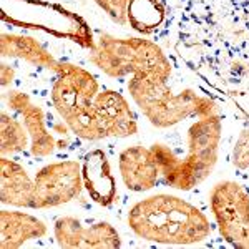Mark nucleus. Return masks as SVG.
Returning a JSON list of instances; mask_svg holds the SVG:
<instances>
[{
  "instance_id": "obj_9",
  "label": "nucleus",
  "mask_w": 249,
  "mask_h": 249,
  "mask_svg": "<svg viewBox=\"0 0 249 249\" xmlns=\"http://www.w3.org/2000/svg\"><path fill=\"white\" fill-rule=\"evenodd\" d=\"M3 100L7 107L22 118L30 135V153L35 158H45L53 155L58 148H65V142H57L55 136L48 131L43 108L38 103L32 102L25 91L9 90L3 93Z\"/></svg>"
},
{
  "instance_id": "obj_1",
  "label": "nucleus",
  "mask_w": 249,
  "mask_h": 249,
  "mask_svg": "<svg viewBox=\"0 0 249 249\" xmlns=\"http://www.w3.org/2000/svg\"><path fill=\"white\" fill-rule=\"evenodd\" d=\"M128 226L140 239L158 244H198L211 236L208 216L186 199L153 195L128 211Z\"/></svg>"
},
{
  "instance_id": "obj_21",
  "label": "nucleus",
  "mask_w": 249,
  "mask_h": 249,
  "mask_svg": "<svg viewBox=\"0 0 249 249\" xmlns=\"http://www.w3.org/2000/svg\"><path fill=\"white\" fill-rule=\"evenodd\" d=\"M15 78V70L14 67H10L9 63L2 62V67H0V80H2V87H9L12 85V82H14Z\"/></svg>"
},
{
  "instance_id": "obj_2",
  "label": "nucleus",
  "mask_w": 249,
  "mask_h": 249,
  "mask_svg": "<svg viewBox=\"0 0 249 249\" xmlns=\"http://www.w3.org/2000/svg\"><path fill=\"white\" fill-rule=\"evenodd\" d=\"M223 138V118L219 113L198 118L188 130V150L183 158L175 155L168 144L150 146L164 183L175 190L190 191L211 175L218 161Z\"/></svg>"
},
{
  "instance_id": "obj_5",
  "label": "nucleus",
  "mask_w": 249,
  "mask_h": 249,
  "mask_svg": "<svg viewBox=\"0 0 249 249\" xmlns=\"http://www.w3.org/2000/svg\"><path fill=\"white\" fill-rule=\"evenodd\" d=\"M100 85L93 73L70 62H62L52 85V105L78 138L98 142L105 136L95 113V96Z\"/></svg>"
},
{
  "instance_id": "obj_19",
  "label": "nucleus",
  "mask_w": 249,
  "mask_h": 249,
  "mask_svg": "<svg viewBox=\"0 0 249 249\" xmlns=\"http://www.w3.org/2000/svg\"><path fill=\"white\" fill-rule=\"evenodd\" d=\"M105 14L118 25H128V5L130 0H93Z\"/></svg>"
},
{
  "instance_id": "obj_8",
  "label": "nucleus",
  "mask_w": 249,
  "mask_h": 249,
  "mask_svg": "<svg viewBox=\"0 0 249 249\" xmlns=\"http://www.w3.org/2000/svg\"><path fill=\"white\" fill-rule=\"evenodd\" d=\"M35 206L34 210L57 208L78 198L83 186L82 164L77 160H60L48 163L34 178Z\"/></svg>"
},
{
  "instance_id": "obj_20",
  "label": "nucleus",
  "mask_w": 249,
  "mask_h": 249,
  "mask_svg": "<svg viewBox=\"0 0 249 249\" xmlns=\"http://www.w3.org/2000/svg\"><path fill=\"white\" fill-rule=\"evenodd\" d=\"M232 164L238 170H248L249 168V122L241 130L238 142L232 150Z\"/></svg>"
},
{
  "instance_id": "obj_18",
  "label": "nucleus",
  "mask_w": 249,
  "mask_h": 249,
  "mask_svg": "<svg viewBox=\"0 0 249 249\" xmlns=\"http://www.w3.org/2000/svg\"><path fill=\"white\" fill-rule=\"evenodd\" d=\"M0 151L2 156L22 153L30 146V135L23 122L3 111L0 116Z\"/></svg>"
},
{
  "instance_id": "obj_12",
  "label": "nucleus",
  "mask_w": 249,
  "mask_h": 249,
  "mask_svg": "<svg viewBox=\"0 0 249 249\" xmlns=\"http://www.w3.org/2000/svg\"><path fill=\"white\" fill-rule=\"evenodd\" d=\"M118 168L124 186L135 193L153 190L161 178L160 166L151 150L142 146V144L124 148L120 153Z\"/></svg>"
},
{
  "instance_id": "obj_11",
  "label": "nucleus",
  "mask_w": 249,
  "mask_h": 249,
  "mask_svg": "<svg viewBox=\"0 0 249 249\" xmlns=\"http://www.w3.org/2000/svg\"><path fill=\"white\" fill-rule=\"evenodd\" d=\"M95 113L105 138H128L138 131L130 103L116 90H102L95 96Z\"/></svg>"
},
{
  "instance_id": "obj_16",
  "label": "nucleus",
  "mask_w": 249,
  "mask_h": 249,
  "mask_svg": "<svg viewBox=\"0 0 249 249\" xmlns=\"http://www.w3.org/2000/svg\"><path fill=\"white\" fill-rule=\"evenodd\" d=\"M47 234V226L37 216L22 211L2 210L0 213V248L18 249L32 239Z\"/></svg>"
},
{
  "instance_id": "obj_7",
  "label": "nucleus",
  "mask_w": 249,
  "mask_h": 249,
  "mask_svg": "<svg viewBox=\"0 0 249 249\" xmlns=\"http://www.w3.org/2000/svg\"><path fill=\"white\" fill-rule=\"evenodd\" d=\"M213 216L226 243L249 249V193L236 181H219L210 193Z\"/></svg>"
},
{
  "instance_id": "obj_10",
  "label": "nucleus",
  "mask_w": 249,
  "mask_h": 249,
  "mask_svg": "<svg viewBox=\"0 0 249 249\" xmlns=\"http://www.w3.org/2000/svg\"><path fill=\"white\" fill-rule=\"evenodd\" d=\"M53 234L60 248L113 249L122 246L118 231L107 221L83 224L75 216H60L53 224Z\"/></svg>"
},
{
  "instance_id": "obj_6",
  "label": "nucleus",
  "mask_w": 249,
  "mask_h": 249,
  "mask_svg": "<svg viewBox=\"0 0 249 249\" xmlns=\"http://www.w3.org/2000/svg\"><path fill=\"white\" fill-rule=\"evenodd\" d=\"M10 3L2 7L3 20L25 29H40L57 37L73 40L85 48L95 47V38L88 29L87 22L77 14H71L55 3L35 2V0H2Z\"/></svg>"
},
{
  "instance_id": "obj_3",
  "label": "nucleus",
  "mask_w": 249,
  "mask_h": 249,
  "mask_svg": "<svg viewBox=\"0 0 249 249\" xmlns=\"http://www.w3.org/2000/svg\"><path fill=\"white\" fill-rule=\"evenodd\" d=\"M128 93L148 122L156 128H170L188 118L218 113V107L210 96L195 90L173 91L168 80L148 75H136L128 82Z\"/></svg>"
},
{
  "instance_id": "obj_13",
  "label": "nucleus",
  "mask_w": 249,
  "mask_h": 249,
  "mask_svg": "<svg viewBox=\"0 0 249 249\" xmlns=\"http://www.w3.org/2000/svg\"><path fill=\"white\" fill-rule=\"evenodd\" d=\"M83 186L90 198L102 206H110L116 199V179L111 173L110 161L102 150L88 151L82 163Z\"/></svg>"
},
{
  "instance_id": "obj_14",
  "label": "nucleus",
  "mask_w": 249,
  "mask_h": 249,
  "mask_svg": "<svg viewBox=\"0 0 249 249\" xmlns=\"http://www.w3.org/2000/svg\"><path fill=\"white\" fill-rule=\"evenodd\" d=\"M0 198L9 206H35V181L22 164L7 156L0 158Z\"/></svg>"
},
{
  "instance_id": "obj_15",
  "label": "nucleus",
  "mask_w": 249,
  "mask_h": 249,
  "mask_svg": "<svg viewBox=\"0 0 249 249\" xmlns=\"http://www.w3.org/2000/svg\"><path fill=\"white\" fill-rule=\"evenodd\" d=\"M0 52L3 58H18L30 63L34 67L48 70L50 73L57 75L62 62L57 60L47 50L37 38L29 35L5 34L0 37Z\"/></svg>"
},
{
  "instance_id": "obj_17",
  "label": "nucleus",
  "mask_w": 249,
  "mask_h": 249,
  "mask_svg": "<svg viewBox=\"0 0 249 249\" xmlns=\"http://www.w3.org/2000/svg\"><path fill=\"white\" fill-rule=\"evenodd\" d=\"M163 0H130L128 5V23L140 34H153L164 20Z\"/></svg>"
},
{
  "instance_id": "obj_4",
  "label": "nucleus",
  "mask_w": 249,
  "mask_h": 249,
  "mask_svg": "<svg viewBox=\"0 0 249 249\" xmlns=\"http://www.w3.org/2000/svg\"><path fill=\"white\" fill-rule=\"evenodd\" d=\"M88 60L111 78L148 75L170 80L173 71L170 58L161 47L143 37L118 38L110 34H102L95 40Z\"/></svg>"
}]
</instances>
